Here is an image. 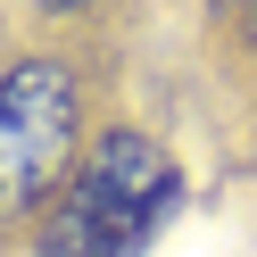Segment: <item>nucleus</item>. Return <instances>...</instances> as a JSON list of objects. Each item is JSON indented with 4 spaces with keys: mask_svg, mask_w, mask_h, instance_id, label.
<instances>
[{
    "mask_svg": "<svg viewBox=\"0 0 257 257\" xmlns=\"http://www.w3.org/2000/svg\"><path fill=\"white\" fill-rule=\"evenodd\" d=\"M174 207V158L150 133H108L100 150L75 166L67 199H58L42 249L50 257H133L158 232V216Z\"/></svg>",
    "mask_w": 257,
    "mask_h": 257,
    "instance_id": "obj_1",
    "label": "nucleus"
},
{
    "mask_svg": "<svg viewBox=\"0 0 257 257\" xmlns=\"http://www.w3.org/2000/svg\"><path fill=\"white\" fill-rule=\"evenodd\" d=\"M75 124H83V100L58 58H17L0 75V216L34 207L67 174Z\"/></svg>",
    "mask_w": 257,
    "mask_h": 257,
    "instance_id": "obj_2",
    "label": "nucleus"
}]
</instances>
